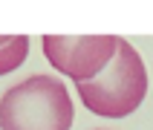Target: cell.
<instances>
[{"instance_id":"1","label":"cell","mask_w":153,"mask_h":130,"mask_svg":"<svg viewBox=\"0 0 153 130\" xmlns=\"http://www.w3.org/2000/svg\"><path fill=\"white\" fill-rule=\"evenodd\" d=\"M3 130H69L72 98L64 81L55 75H29L9 87L0 98Z\"/></svg>"},{"instance_id":"2","label":"cell","mask_w":153,"mask_h":130,"mask_svg":"<svg viewBox=\"0 0 153 130\" xmlns=\"http://www.w3.org/2000/svg\"><path fill=\"white\" fill-rule=\"evenodd\" d=\"M147 95V69L139 49L130 41L119 38L116 55L104 72L78 84V98L87 110L104 119H124L145 101Z\"/></svg>"},{"instance_id":"3","label":"cell","mask_w":153,"mask_h":130,"mask_svg":"<svg viewBox=\"0 0 153 130\" xmlns=\"http://www.w3.org/2000/svg\"><path fill=\"white\" fill-rule=\"evenodd\" d=\"M116 35H46L43 52L46 61L61 75H69L75 84L90 81L107 69L116 55Z\"/></svg>"},{"instance_id":"4","label":"cell","mask_w":153,"mask_h":130,"mask_svg":"<svg viewBox=\"0 0 153 130\" xmlns=\"http://www.w3.org/2000/svg\"><path fill=\"white\" fill-rule=\"evenodd\" d=\"M29 55V38L26 35H0V75L15 72Z\"/></svg>"}]
</instances>
